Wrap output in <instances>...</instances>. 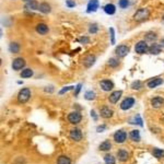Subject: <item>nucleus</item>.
Wrapping results in <instances>:
<instances>
[{"mask_svg": "<svg viewBox=\"0 0 164 164\" xmlns=\"http://www.w3.org/2000/svg\"><path fill=\"white\" fill-rule=\"evenodd\" d=\"M94 63H95V56H93V55H89L83 59V65L85 68L92 67Z\"/></svg>", "mask_w": 164, "mask_h": 164, "instance_id": "a211bd4d", "label": "nucleus"}, {"mask_svg": "<svg viewBox=\"0 0 164 164\" xmlns=\"http://www.w3.org/2000/svg\"><path fill=\"white\" fill-rule=\"evenodd\" d=\"M57 164H71V159L67 155H60L57 159Z\"/></svg>", "mask_w": 164, "mask_h": 164, "instance_id": "bb28decb", "label": "nucleus"}, {"mask_svg": "<svg viewBox=\"0 0 164 164\" xmlns=\"http://www.w3.org/2000/svg\"><path fill=\"white\" fill-rule=\"evenodd\" d=\"M106 129V126L105 125H102V126H99V127L96 128V131L97 132H102V131H104Z\"/></svg>", "mask_w": 164, "mask_h": 164, "instance_id": "ea45409f", "label": "nucleus"}, {"mask_svg": "<svg viewBox=\"0 0 164 164\" xmlns=\"http://www.w3.org/2000/svg\"><path fill=\"white\" fill-rule=\"evenodd\" d=\"M117 157L121 162H126V161L129 159V153H128V151L125 150V149H119V150L117 151Z\"/></svg>", "mask_w": 164, "mask_h": 164, "instance_id": "dca6fc26", "label": "nucleus"}, {"mask_svg": "<svg viewBox=\"0 0 164 164\" xmlns=\"http://www.w3.org/2000/svg\"><path fill=\"white\" fill-rule=\"evenodd\" d=\"M100 115L101 117L107 119V118H111L113 116V111L108 106H103L100 110Z\"/></svg>", "mask_w": 164, "mask_h": 164, "instance_id": "ddd939ff", "label": "nucleus"}, {"mask_svg": "<svg viewBox=\"0 0 164 164\" xmlns=\"http://www.w3.org/2000/svg\"><path fill=\"white\" fill-rule=\"evenodd\" d=\"M100 87L102 88V90L105 91V92H110V91L113 90L114 83H113L111 80H102L100 82Z\"/></svg>", "mask_w": 164, "mask_h": 164, "instance_id": "f8f14e48", "label": "nucleus"}, {"mask_svg": "<svg viewBox=\"0 0 164 164\" xmlns=\"http://www.w3.org/2000/svg\"><path fill=\"white\" fill-rule=\"evenodd\" d=\"M82 119V116H81L80 112L74 111L71 112L70 114L68 115V121L70 123L71 125H78Z\"/></svg>", "mask_w": 164, "mask_h": 164, "instance_id": "7ed1b4c3", "label": "nucleus"}, {"mask_svg": "<svg viewBox=\"0 0 164 164\" xmlns=\"http://www.w3.org/2000/svg\"><path fill=\"white\" fill-rule=\"evenodd\" d=\"M107 65L112 68H117L118 66H119V61H118V59H116V58H110L108 61H107Z\"/></svg>", "mask_w": 164, "mask_h": 164, "instance_id": "7c9ffc66", "label": "nucleus"}, {"mask_svg": "<svg viewBox=\"0 0 164 164\" xmlns=\"http://www.w3.org/2000/svg\"><path fill=\"white\" fill-rule=\"evenodd\" d=\"M150 103L153 108H160L164 105V99L161 96H154L153 99H151Z\"/></svg>", "mask_w": 164, "mask_h": 164, "instance_id": "9d476101", "label": "nucleus"}, {"mask_svg": "<svg viewBox=\"0 0 164 164\" xmlns=\"http://www.w3.org/2000/svg\"><path fill=\"white\" fill-rule=\"evenodd\" d=\"M66 4H67V6L69 8H72V7L76 6V4H74V1H71V0H67V1H66Z\"/></svg>", "mask_w": 164, "mask_h": 164, "instance_id": "a19ab883", "label": "nucleus"}, {"mask_svg": "<svg viewBox=\"0 0 164 164\" xmlns=\"http://www.w3.org/2000/svg\"><path fill=\"white\" fill-rule=\"evenodd\" d=\"M79 42H80V43H83V44H88L90 42V40H89V37H81L80 40H79Z\"/></svg>", "mask_w": 164, "mask_h": 164, "instance_id": "58836bf2", "label": "nucleus"}, {"mask_svg": "<svg viewBox=\"0 0 164 164\" xmlns=\"http://www.w3.org/2000/svg\"><path fill=\"white\" fill-rule=\"evenodd\" d=\"M104 11L106 12L107 14H110V15H112V14H114L115 12H116V8H115L114 4H107L105 7H104Z\"/></svg>", "mask_w": 164, "mask_h": 164, "instance_id": "a878e982", "label": "nucleus"}, {"mask_svg": "<svg viewBox=\"0 0 164 164\" xmlns=\"http://www.w3.org/2000/svg\"><path fill=\"white\" fill-rule=\"evenodd\" d=\"M130 88L132 90H140L141 88H143V83L141 82V81L137 80V81H134L132 83H131Z\"/></svg>", "mask_w": 164, "mask_h": 164, "instance_id": "2f4dec72", "label": "nucleus"}, {"mask_svg": "<svg viewBox=\"0 0 164 164\" xmlns=\"http://www.w3.org/2000/svg\"><path fill=\"white\" fill-rule=\"evenodd\" d=\"M24 8L27 9V10H38L40 9V4H38V2H37L36 0H31L29 2H25Z\"/></svg>", "mask_w": 164, "mask_h": 164, "instance_id": "f3484780", "label": "nucleus"}, {"mask_svg": "<svg viewBox=\"0 0 164 164\" xmlns=\"http://www.w3.org/2000/svg\"><path fill=\"white\" fill-rule=\"evenodd\" d=\"M38 10L42 12V13H49L50 11H51V8H50V6L47 2H42V4H40V9Z\"/></svg>", "mask_w": 164, "mask_h": 164, "instance_id": "b1692460", "label": "nucleus"}, {"mask_svg": "<svg viewBox=\"0 0 164 164\" xmlns=\"http://www.w3.org/2000/svg\"><path fill=\"white\" fill-rule=\"evenodd\" d=\"M9 50H10L12 54H18L20 51V45L15 42H12V43L9 45Z\"/></svg>", "mask_w": 164, "mask_h": 164, "instance_id": "cd10ccee", "label": "nucleus"}, {"mask_svg": "<svg viewBox=\"0 0 164 164\" xmlns=\"http://www.w3.org/2000/svg\"><path fill=\"white\" fill-rule=\"evenodd\" d=\"M25 66V60L22 57H18L12 61V69L13 70H21Z\"/></svg>", "mask_w": 164, "mask_h": 164, "instance_id": "1a4fd4ad", "label": "nucleus"}, {"mask_svg": "<svg viewBox=\"0 0 164 164\" xmlns=\"http://www.w3.org/2000/svg\"><path fill=\"white\" fill-rule=\"evenodd\" d=\"M161 46H162V47H163V48H164V38H163V40H161Z\"/></svg>", "mask_w": 164, "mask_h": 164, "instance_id": "a18cd8bd", "label": "nucleus"}, {"mask_svg": "<svg viewBox=\"0 0 164 164\" xmlns=\"http://www.w3.org/2000/svg\"><path fill=\"white\" fill-rule=\"evenodd\" d=\"M82 137H83L82 131H81L79 128H74V129H71L70 132H69V138H70L72 141H74V142L81 141L82 140Z\"/></svg>", "mask_w": 164, "mask_h": 164, "instance_id": "20e7f679", "label": "nucleus"}, {"mask_svg": "<svg viewBox=\"0 0 164 164\" xmlns=\"http://www.w3.org/2000/svg\"><path fill=\"white\" fill-rule=\"evenodd\" d=\"M110 32H111L112 44H115V32H114V29H113V27H111V29H110Z\"/></svg>", "mask_w": 164, "mask_h": 164, "instance_id": "4c0bfd02", "label": "nucleus"}, {"mask_svg": "<svg viewBox=\"0 0 164 164\" xmlns=\"http://www.w3.org/2000/svg\"><path fill=\"white\" fill-rule=\"evenodd\" d=\"M81 87H82V84H78V87L76 88V92H74V95H78V94H79V92H80V90H81Z\"/></svg>", "mask_w": 164, "mask_h": 164, "instance_id": "79ce46f5", "label": "nucleus"}, {"mask_svg": "<svg viewBox=\"0 0 164 164\" xmlns=\"http://www.w3.org/2000/svg\"><path fill=\"white\" fill-rule=\"evenodd\" d=\"M97 31H99V25H97L96 23L91 24L90 27H89V32H90L91 34H94V33H96Z\"/></svg>", "mask_w": 164, "mask_h": 164, "instance_id": "72a5a7b5", "label": "nucleus"}, {"mask_svg": "<svg viewBox=\"0 0 164 164\" xmlns=\"http://www.w3.org/2000/svg\"><path fill=\"white\" fill-rule=\"evenodd\" d=\"M162 20H163V21H164V14H163V17H162Z\"/></svg>", "mask_w": 164, "mask_h": 164, "instance_id": "de8ad7c7", "label": "nucleus"}, {"mask_svg": "<svg viewBox=\"0 0 164 164\" xmlns=\"http://www.w3.org/2000/svg\"><path fill=\"white\" fill-rule=\"evenodd\" d=\"M33 70L31 69V68H26V69H23V70L21 71V78H23V79H26V78H31L33 76Z\"/></svg>", "mask_w": 164, "mask_h": 164, "instance_id": "393cba45", "label": "nucleus"}, {"mask_svg": "<svg viewBox=\"0 0 164 164\" xmlns=\"http://www.w3.org/2000/svg\"><path fill=\"white\" fill-rule=\"evenodd\" d=\"M112 148V143L110 140H105L103 141L102 143L99 146V150L100 151H103V152H107V151H110Z\"/></svg>", "mask_w": 164, "mask_h": 164, "instance_id": "aec40b11", "label": "nucleus"}, {"mask_svg": "<svg viewBox=\"0 0 164 164\" xmlns=\"http://www.w3.org/2000/svg\"><path fill=\"white\" fill-rule=\"evenodd\" d=\"M134 124H137L139 125V126H142V119H141V117L139 116V115H136L134 117Z\"/></svg>", "mask_w": 164, "mask_h": 164, "instance_id": "c9c22d12", "label": "nucleus"}, {"mask_svg": "<svg viewBox=\"0 0 164 164\" xmlns=\"http://www.w3.org/2000/svg\"><path fill=\"white\" fill-rule=\"evenodd\" d=\"M162 83H163V78L157 77V78H153V79H151V80L148 81L147 85L149 89H154V88L161 85Z\"/></svg>", "mask_w": 164, "mask_h": 164, "instance_id": "9b49d317", "label": "nucleus"}, {"mask_svg": "<svg viewBox=\"0 0 164 164\" xmlns=\"http://www.w3.org/2000/svg\"><path fill=\"white\" fill-rule=\"evenodd\" d=\"M118 4H119V7H121V9H126V8L128 7V4H129V1H128V0H119Z\"/></svg>", "mask_w": 164, "mask_h": 164, "instance_id": "f704fd0d", "label": "nucleus"}, {"mask_svg": "<svg viewBox=\"0 0 164 164\" xmlns=\"http://www.w3.org/2000/svg\"><path fill=\"white\" fill-rule=\"evenodd\" d=\"M148 50H149V46H148V44L146 40H140V42H138L136 44V46H135V51L139 55H142V54L147 53Z\"/></svg>", "mask_w": 164, "mask_h": 164, "instance_id": "423d86ee", "label": "nucleus"}, {"mask_svg": "<svg viewBox=\"0 0 164 164\" xmlns=\"http://www.w3.org/2000/svg\"><path fill=\"white\" fill-rule=\"evenodd\" d=\"M121 94H123L121 91H114V92H112L111 95L108 96V101H110L112 104H116L118 102V100L121 99Z\"/></svg>", "mask_w": 164, "mask_h": 164, "instance_id": "4468645a", "label": "nucleus"}, {"mask_svg": "<svg viewBox=\"0 0 164 164\" xmlns=\"http://www.w3.org/2000/svg\"><path fill=\"white\" fill-rule=\"evenodd\" d=\"M129 53V47L126 45H119L118 47H116L115 49V54L117 55L119 58H123L125 56H127V54Z\"/></svg>", "mask_w": 164, "mask_h": 164, "instance_id": "6e6552de", "label": "nucleus"}, {"mask_svg": "<svg viewBox=\"0 0 164 164\" xmlns=\"http://www.w3.org/2000/svg\"><path fill=\"white\" fill-rule=\"evenodd\" d=\"M99 9V1L97 0H91L88 4V12H94Z\"/></svg>", "mask_w": 164, "mask_h": 164, "instance_id": "4be33fe9", "label": "nucleus"}, {"mask_svg": "<svg viewBox=\"0 0 164 164\" xmlns=\"http://www.w3.org/2000/svg\"><path fill=\"white\" fill-rule=\"evenodd\" d=\"M149 15H150L149 10L146 9V8H141V9H138L136 11V13L134 14V20L136 22H142V21L147 20Z\"/></svg>", "mask_w": 164, "mask_h": 164, "instance_id": "f257e3e1", "label": "nucleus"}, {"mask_svg": "<svg viewBox=\"0 0 164 164\" xmlns=\"http://www.w3.org/2000/svg\"><path fill=\"white\" fill-rule=\"evenodd\" d=\"M44 91H45V92H49V93H51V92H54V88L53 87H46L45 89H44Z\"/></svg>", "mask_w": 164, "mask_h": 164, "instance_id": "37998d69", "label": "nucleus"}, {"mask_svg": "<svg viewBox=\"0 0 164 164\" xmlns=\"http://www.w3.org/2000/svg\"><path fill=\"white\" fill-rule=\"evenodd\" d=\"M129 138H130L132 141H135V142H139V141H140V139H141L140 132H139V130H137V129H135V130H131L130 134H129Z\"/></svg>", "mask_w": 164, "mask_h": 164, "instance_id": "5701e85b", "label": "nucleus"}, {"mask_svg": "<svg viewBox=\"0 0 164 164\" xmlns=\"http://www.w3.org/2000/svg\"><path fill=\"white\" fill-rule=\"evenodd\" d=\"M84 99L87 101H92L95 99V92L94 91H87L84 94Z\"/></svg>", "mask_w": 164, "mask_h": 164, "instance_id": "473e14b6", "label": "nucleus"}, {"mask_svg": "<svg viewBox=\"0 0 164 164\" xmlns=\"http://www.w3.org/2000/svg\"><path fill=\"white\" fill-rule=\"evenodd\" d=\"M113 138H114V141L116 143H124L125 141H126V139H127V132L125 130H123V129L117 130L114 134Z\"/></svg>", "mask_w": 164, "mask_h": 164, "instance_id": "39448f33", "label": "nucleus"}, {"mask_svg": "<svg viewBox=\"0 0 164 164\" xmlns=\"http://www.w3.org/2000/svg\"><path fill=\"white\" fill-rule=\"evenodd\" d=\"M91 116L94 118V121H97V117H96V115H95V112L94 111H91Z\"/></svg>", "mask_w": 164, "mask_h": 164, "instance_id": "c03bdc74", "label": "nucleus"}, {"mask_svg": "<svg viewBox=\"0 0 164 164\" xmlns=\"http://www.w3.org/2000/svg\"><path fill=\"white\" fill-rule=\"evenodd\" d=\"M135 99L134 97H126L121 104V108L123 111H127V110H130L131 107L135 105Z\"/></svg>", "mask_w": 164, "mask_h": 164, "instance_id": "0eeeda50", "label": "nucleus"}, {"mask_svg": "<svg viewBox=\"0 0 164 164\" xmlns=\"http://www.w3.org/2000/svg\"><path fill=\"white\" fill-rule=\"evenodd\" d=\"M72 89H74V87H66V88H64L63 90H60L59 94H64V93H66V92H68V91L72 90Z\"/></svg>", "mask_w": 164, "mask_h": 164, "instance_id": "e433bc0d", "label": "nucleus"}, {"mask_svg": "<svg viewBox=\"0 0 164 164\" xmlns=\"http://www.w3.org/2000/svg\"><path fill=\"white\" fill-rule=\"evenodd\" d=\"M31 97V90L29 88H23L18 93V101L20 103H26Z\"/></svg>", "mask_w": 164, "mask_h": 164, "instance_id": "f03ea898", "label": "nucleus"}, {"mask_svg": "<svg viewBox=\"0 0 164 164\" xmlns=\"http://www.w3.org/2000/svg\"><path fill=\"white\" fill-rule=\"evenodd\" d=\"M36 32L40 35H45L48 33V26L44 23H38L36 25Z\"/></svg>", "mask_w": 164, "mask_h": 164, "instance_id": "6ab92c4d", "label": "nucleus"}, {"mask_svg": "<svg viewBox=\"0 0 164 164\" xmlns=\"http://www.w3.org/2000/svg\"><path fill=\"white\" fill-rule=\"evenodd\" d=\"M152 154H153L154 157H157V159H161V157H164V150L155 148V149H153V151H152Z\"/></svg>", "mask_w": 164, "mask_h": 164, "instance_id": "c85d7f7f", "label": "nucleus"}, {"mask_svg": "<svg viewBox=\"0 0 164 164\" xmlns=\"http://www.w3.org/2000/svg\"><path fill=\"white\" fill-rule=\"evenodd\" d=\"M104 162H105V164H115L116 160H115V157L112 154H106L104 157Z\"/></svg>", "mask_w": 164, "mask_h": 164, "instance_id": "c756f323", "label": "nucleus"}, {"mask_svg": "<svg viewBox=\"0 0 164 164\" xmlns=\"http://www.w3.org/2000/svg\"><path fill=\"white\" fill-rule=\"evenodd\" d=\"M22 1H24V2H29V1H31V0H22Z\"/></svg>", "mask_w": 164, "mask_h": 164, "instance_id": "49530a36", "label": "nucleus"}, {"mask_svg": "<svg viewBox=\"0 0 164 164\" xmlns=\"http://www.w3.org/2000/svg\"><path fill=\"white\" fill-rule=\"evenodd\" d=\"M163 47L161 46V44H157V43H153L151 44V46H149V53L152 54V55H159L161 53Z\"/></svg>", "mask_w": 164, "mask_h": 164, "instance_id": "2eb2a0df", "label": "nucleus"}, {"mask_svg": "<svg viewBox=\"0 0 164 164\" xmlns=\"http://www.w3.org/2000/svg\"><path fill=\"white\" fill-rule=\"evenodd\" d=\"M157 38V33H154V32H147V33L144 34V40L146 42H151V43H153L155 42Z\"/></svg>", "mask_w": 164, "mask_h": 164, "instance_id": "412c9836", "label": "nucleus"}]
</instances>
